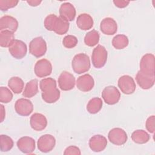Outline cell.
<instances>
[{"mask_svg": "<svg viewBox=\"0 0 155 155\" xmlns=\"http://www.w3.org/2000/svg\"><path fill=\"white\" fill-rule=\"evenodd\" d=\"M18 22L16 18L12 16L5 15L0 19V30H10L15 32L18 28Z\"/></svg>", "mask_w": 155, "mask_h": 155, "instance_id": "obj_20", "label": "cell"}, {"mask_svg": "<svg viewBox=\"0 0 155 155\" xmlns=\"http://www.w3.org/2000/svg\"><path fill=\"white\" fill-rule=\"evenodd\" d=\"M47 43L41 36L33 39L29 44V52L36 58L44 56L47 51Z\"/></svg>", "mask_w": 155, "mask_h": 155, "instance_id": "obj_4", "label": "cell"}, {"mask_svg": "<svg viewBox=\"0 0 155 155\" xmlns=\"http://www.w3.org/2000/svg\"><path fill=\"white\" fill-rule=\"evenodd\" d=\"M90 148L94 152H101L104 150L107 145V140L105 136L96 134L92 136L88 142Z\"/></svg>", "mask_w": 155, "mask_h": 155, "instance_id": "obj_16", "label": "cell"}, {"mask_svg": "<svg viewBox=\"0 0 155 155\" xmlns=\"http://www.w3.org/2000/svg\"><path fill=\"white\" fill-rule=\"evenodd\" d=\"M113 3L114 4L115 6L118 8H125L130 3V1H122V0H115L113 1Z\"/></svg>", "mask_w": 155, "mask_h": 155, "instance_id": "obj_38", "label": "cell"}, {"mask_svg": "<svg viewBox=\"0 0 155 155\" xmlns=\"http://www.w3.org/2000/svg\"><path fill=\"white\" fill-rule=\"evenodd\" d=\"M99 41V32L95 30H93L88 32L84 38V42L88 47L95 46L98 44Z\"/></svg>", "mask_w": 155, "mask_h": 155, "instance_id": "obj_30", "label": "cell"}, {"mask_svg": "<svg viewBox=\"0 0 155 155\" xmlns=\"http://www.w3.org/2000/svg\"><path fill=\"white\" fill-rule=\"evenodd\" d=\"M1 151L2 152H7L10 151L13 147L14 142L13 139L8 136L1 134L0 136Z\"/></svg>", "mask_w": 155, "mask_h": 155, "instance_id": "obj_31", "label": "cell"}, {"mask_svg": "<svg viewBox=\"0 0 155 155\" xmlns=\"http://www.w3.org/2000/svg\"><path fill=\"white\" fill-rule=\"evenodd\" d=\"M38 148L42 153H48L53 150L56 145V139L51 134H46L41 136L38 140Z\"/></svg>", "mask_w": 155, "mask_h": 155, "instance_id": "obj_8", "label": "cell"}, {"mask_svg": "<svg viewBox=\"0 0 155 155\" xmlns=\"http://www.w3.org/2000/svg\"><path fill=\"white\" fill-rule=\"evenodd\" d=\"M76 25L81 30H87L93 26V19L89 14L82 13L77 18Z\"/></svg>", "mask_w": 155, "mask_h": 155, "instance_id": "obj_22", "label": "cell"}, {"mask_svg": "<svg viewBox=\"0 0 155 155\" xmlns=\"http://www.w3.org/2000/svg\"><path fill=\"white\" fill-rule=\"evenodd\" d=\"M30 124L33 130L40 131L46 128L47 125V119L44 114L35 113L30 117Z\"/></svg>", "mask_w": 155, "mask_h": 155, "instance_id": "obj_18", "label": "cell"}, {"mask_svg": "<svg viewBox=\"0 0 155 155\" xmlns=\"http://www.w3.org/2000/svg\"><path fill=\"white\" fill-rule=\"evenodd\" d=\"M41 96L44 102L48 104L56 102L60 97V91L56 87V81L51 78L42 79L39 82Z\"/></svg>", "mask_w": 155, "mask_h": 155, "instance_id": "obj_1", "label": "cell"}, {"mask_svg": "<svg viewBox=\"0 0 155 155\" xmlns=\"http://www.w3.org/2000/svg\"><path fill=\"white\" fill-rule=\"evenodd\" d=\"M8 86L15 94H19L23 90L24 82L21 78L14 76L8 80Z\"/></svg>", "mask_w": 155, "mask_h": 155, "instance_id": "obj_25", "label": "cell"}, {"mask_svg": "<svg viewBox=\"0 0 155 155\" xmlns=\"http://www.w3.org/2000/svg\"><path fill=\"white\" fill-rule=\"evenodd\" d=\"M34 71L38 77L45 78L51 74L52 72V65L48 60L41 59L35 64Z\"/></svg>", "mask_w": 155, "mask_h": 155, "instance_id": "obj_9", "label": "cell"}, {"mask_svg": "<svg viewBox=\"0 0 155 155\" xmlns=\"http://www.w3.org/2000/svg\"><path fill=\"white\" fill-rule=\"evenodd\" d=\"M69 26V22L59 16L56 21L53 31L59 35H62L68 31Z\"/></svg>", "mask_w": 155, "mask_h": 155, "instance_id": "obj_27", "label": "cell"}, {"mask_svg": "<svg viewBox=\"0 0 155 155\" xmlns=\"http://www.w3.org/2000/svg\"><path fill=\"white\" fill-rule=\"evenodd\" d=\"M13 93L5 87H0V102L1 103H8L13 99Z\"/></svg>", "mask_w": 155, "mask_h": 155, "instance_id": "obj_32", "label": "cell"}, {"mask_svg": "<svg viewBox=\"0 0 155 155\" xmlns=\"http://www.w3.org/2000/svg\"><path fill=\"white\" fill-rule=\"evenodd\" d=\"M57 18L58 16L54 14L48 15L44 19V25L45 28L48 31H53Z\"/></svg>", "mask_w": 155, "mask_h": 155, "instance_id": "obj_34", "label": "cell"}, {"mask_svg": "<svg viewBox=\"0 0 155 155\" xmlns=\"http://www.w3.org/2000/svg\"><path fill=\"white\" fill-rule=\"evenodd\" d=\"M1 122H3L5 116V109L3 105H1Z\"/></svg>", "mask_w": 155, "mask_h": 155, "instance_id": "obj_40", "label": "cell"}, {"mask_svg": "<svg viewBox=\"0 0 155 155\" xmlns=\"http://www.w3.org/2000/svg\"><path fill=\"white\" fill-rule=\"evenodd\" d=\"M154 56L151 53L144 54L140 61V70L146 74H154Z\"/></svg>", "mask_w": 155, "mask_h": 155, "instance_id": "obj_13", "label": "cell"}, {"mask_svg": "<svg viewBox=\"0 0 155 155\" xmlns=\"http://www.w3.org/2000/svg\"><path fill=\"white\" fill-rule=\"evenodd\" d=\"M128 37L125 35H117L112 39V45L117 50L124 49L128 45Z\"/></svg>", "mask_w": 155, "mask_h": 155, "instance_id": "obj_29", "label": "cell"}, {"mask_svg": "<svg viewBox=\"0 0 155 155\" xmlns=\"http://www.w3.org/2000/svg\"><path fill=\"white\" fill-rule=\"evenodd\" d=\"M27 2L32 7H36L39 5L41 2L42 1H38V0H30V1H27Z\"/></svg>", "mask_w": 155, "mask_h": 155, "instance_id": "obj_39", "label": "cell"}, {"mask_svg": "<svg viewBox=\"0 0 155 155\" xmlns=\"http://www.w3.org/2000/svg\"><path fill=\"white\" fill-rule=\"evenodd\" d=\"M103 105L102 101L99 97H94L91 99L87 105V110L90 114L97 113L102 108Z\"/></svg>", "mask_w": 155, "mask_h": 155, "instance_id": "obj_28", "label": "cell"}, {"mask_svg": "<svg viewBox=\"0 0 155 155\" xmlns=\"http://www.w3.org/2000/svg\"><path fill=\"white\" fill-rule=\"evenodd\" d=\"M118 87L121 91L125 94H131L136 90V83L132 77L124 75L118 80Z\"/></svg>", "mask_w": 155, "mask_h": 155, "instance_id": "obj_11", "label": "cell"}, {"mask_svg": "<svg viewBox=\"0 0 155 155\" xmlns=\"http://www.w3.org/2000/svg\"><path fill=\"white\" fill-rule=\"evenodd\" d=\"M8 51L13 57L17 59H21L25 56L27 47L25 43L22 41L15 39L8 47Z\"/></svg>", "mask_w": 155, "mask_h": 155, "instance_id": "obj_6", "label": "cell"}, {"mask_svg": "<svg viewBox=\"0 0 155 155\" xmlns=\"http://www.w3.org/2000/svg\"><path fill=\"white\" fill-rule=\"evenodd\" d=\"M90 66V58L85 53L77 54L73 58L71 62L72 69L77 74H82L88 71Z\"/></svg>", "mask_w": 155, "mask_h": 155, "instance_id": "obj_2", "label": "cell"}, {"mask_svg": "<svg viewBox=\"0 0 155 155\" xmlns=\"http://www.w3.org/2000/svg\"><path fill=\"white\" fill-rule=\"evenodd\" d=\"M136 81L141 88L148 90L154 85L155 75L146 74L139 70L136 75Z\"/></svg>", "mask_w": 155, "mask_h": 155, "instance_id": "obj_14", "label": "cell"}, {"mask_svg": "<svg viewBox=\"0 0 155 155\" xmlns=\"http://www.w3.org/2000/svg\"><path fill=\"white\" fill-rule=\"evenodd\" d=\"M18 2V1L15 0H0V10L3 12L7 11L16 6Z\"/></svg>", "mask_w": 155, "mask_h": 155, "instance_id": "obj_35", "label": "cell"}, {"mask_svg": "<svg viewBox=\"0 0 155 155\" xmlns=\"http://www.w3.org/2000/svg\"><path fill=\"white\" fill-rule=\"evenodd\" d=\"M38 93V81L36 79H32L28 82L24 88L22 93L23 96L27 98H31Z\"/></svg>", "mask_w": 155, "mask_h": 155, "instance_id": "obj_23", "label": "cell"}, {"mask_svg": "<svg viewBox=\"0 0 155 155\" xmlns=\"http://www.w3.org/2000/svg\"><path fill=\"white\" fill-rule=\"evenodd\" d=\"M134 142L138 144H144L148 142L150 139L149 134L143 130H137L134 131L131 136Z\"/></svg>", "mask_w": 155, "mask_h": 155, "instance_id": "obj_24", "label": "cell"}, {"mask_svg": "<svg viewBox=\"0 0 155 155\" xmlns=\"http://www.w3.org/2000/svg\"><path fill=\"white\" fill-rule=\"evenodd\" d=\"M15 110L19 115L27 116L33 112V105L30 100L25 98H20L15 102Z\"/></svg>", "mask_w": 155, "mask_h": 155, "instance_id": "obj_12", "label": "cell"}, {"mask_svg": "<svg viewBox=\"0 0 155 155\" xmlns=\"http://www.w3.org/2000/svg\"><path fill=\"white\" fill-rule=\"evenodd\" d=\"M94 85L93 78L89 74H85L79 76L76 81L77 88L81 91L88 92L91 91Z\"/></svg>", "mask_w": 155, "mask_h": 155, "instance_id": "obj_17", "label": "cell"}, {"mask_svg": "<svg viewBox=\"0 0 155 155\" xmlns=\"http://www.w3.org/2000/svg\"><path fill=\"white\" fill-rule=\"evenodd\" d=\"M76 9L70 2L62 4L59 8L60 17L67 21H72L76 16Z\"/></svg>", "mask_w": 155, "mask_h": 155, "instance_id": "obj_21", "label": "cell"}, {"mask_svg": "<svg viewBox=\"0 0 155 155\" xmlns=\"http://www.w3.org/2000/svg\"><path fill=\"white\" fill-rule=\"evenodd\" d=\"M75 78L68 71H63L58 78V85L63 91L72 90L75 85Z\"/></svg>", "mask_w": 155, "mask_h": 155, "instance_id": "obj_10", "label": "cell"}, {"mask_svg": "<svg viewBox=\"0 0 155 155\" xmlns=\"http://www.w3.org/2000/svg\"><path fill=\"white\" fill-rule=\"evenodd\" d=\"M107 56L108 53L105 48L101 45H97V47L93 49L91 56V61L93 66L96 68L103 67L107 62Z\"/></svg>", "mask_w": 155, "mask_h": 155, "instance_id": "obj_3", "label": "cell"}, {"mask_svg": "<svg viewBox=\"0 0 155 155\" xmlns=\"http://www.w3.org/2000/svg\"><path fill=\"white\" fill-rule=\"evenodd\" d=\"M14 40L13 32L7 30L0 31V45L2 47H9Z\"/></svg>", "mask_w": 155, "mask_h": 155, "instance_id": "obj_26", "label": "cell"}, {"mask_svg": "<svg viewBox=\"0 0 155 155\" xmlns=\"http://www.w3.org/2000/svg\"><path fill=\"white\" fill-rule=\"evenodd\" d=\"M102 97L108 105L117 104L120 98V93L119 90L113 85H109L104 88L102 92Z\"/></svg>", "mask_w": 155, "mask_h": 155, "instance_id": "obj_5", "label": "cell"}, {"mask_svg": "<svg viewBox=\"0 0 155 155\" xmlns=\"http://www.w3.org/2000/svg\"><path fill=\"white\" fill-rule=\"evenodd\" d=\"M78 42L77 38L73 35H67L62 40V44L67 48H72L76 47Z\"/></svg>", "mask_w": 155, "mask_h": 155, "instance_id": "obj_33", "label": "cell"}, {"mask_svg": "<svg viewBox=\"0 0 155 155\" xmlns=\"http://www.w3.org/2000/svg\"><path fill=\"white\" fill-rule=\"evenodd\" d=\"M100 29L106 35H113L117 32V24L113 18H105L101 22Z\"/></svg>", "mask_w": 155, "mask_h": 155, "instance_id": "obj_19", "label": "cell"}, {"mask_svg": "<svg viewBox=\"0 0 155 155\" xmlns=\"http://www.w3.org/2000/svg\"><path fill=\"white\" fill-rule=\"evenodd\" d=\"M64 154L69 155V154H76V155H80L81 154V152L80 149L76 146H69L64 151Z\"/></svg>", "mask_w": 155, "mask_h": 155, "instance_id": "obj_37", "label": "cell"}, {"mask_svg": "<svg viewBox=\"0 0 155 155\" xmlns=\"http://www.w3.org/2000/svg\"><path fill=\"white\" fill-rule=\"evenodd\" d=\"M154 120H155V117L154 115L150 116L146 121L145 127L147 130L150 133H154L155 128H154Z\"/></svg>", "mask_w": 155, "mask_h": 155, "instance_id": "obj_36", "label": "cell"}, {"mask_svg": "<svg viewBox=\"0 0 155 155\" xmlns=\"http://www.w3.org/2000/svg\"><path fill=\"white\" fill-rule=\"evenodd\" d=\"M108 138L113 144L122 145L127 141L128 136L123 129L120 128H114L109 131Z\"/></svg>", "mask_w": 155, "mask_h": 155, "instance_id": "obj_7", "label": "cell"}, {"mask_svg": "<svg viewBox=\"0 0 155 155\" xmlns=\"http://www.w3.org/2000/svg\"><path fill=\"white\" fill-rule=\"evenodd\" d=\"M18 149L25 154L32 153L36 147V143L34 139L29 136L21 137L16 143Z\"/></svg>", "mask_w": 155, "mask_h": 155, "instance_id": "obj_15", "label": "cell"}]
</instances>
